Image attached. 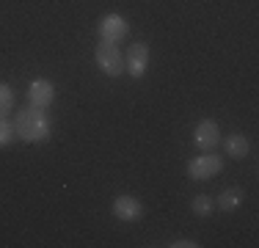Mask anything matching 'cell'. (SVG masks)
I'll return each instance as SVG.
<instances>
[{"mask_svg": "<svg viewBox=\"0 0 259 248\" xmlns=\"http://www.w3.org/2000/svg\"><path fill=\"white\" fill-rule=\"evenodd\" d=\"M14 135H20L25 144H41V141L50 138V121H47L45 110L41 108H28L17 110L14 116Z\"/></svg>", "mask_w": 259, "mask_h": 248, "instance_id": "6da1fadb", "label": "cell"}, {"mask_svg": "<svg viewBox=\"0 0 259 248\" xmlns=\"http://www.w3.org/2000/svg\"><path fill=\"white\" fill-rule=\"evenodd\" d=\"M97 66L108 74V77H119L121 72H124V55H121V50L116 45H110V42H100L97 45Z\"/></svg>", "mask_w": 259, "mask_h": 248, "instance_id": "7a4b0ae2", "label": "cell"}, {"mask_svg": "<svg viewBox=\"0 0 259 248\" xmlns=\"http://www.w3.org/2000/svg\"><path fill=\"white\" fill-rule=\"evenodd\" d=\"M221 169H224V160L212 152H204L188 163V177L190 179H212Z\"/></svg>", "mask_w": 259, "mask_h": 248, "instance_id": "3957f363", "label": "cell"}, {"mask_svg": "<svg viewBox=\"0 0 259 248\" xmlns=\"http://www.w3.org/2000/svg\"><path fill=\"white\" fill-rule=\"evenodd\" d=\"M193 144L201 149V152H215L221 144V127L215 119H201L196 124V133H193Z\"/></svg>", "mask_w": 259, "mask_h": 248, "instance_id": "277c9868", "label": "cell"}, {"mask_svg": "<svg viewBox=\"0 0 259 248\" xmlns=\"http://www.w3.org/2000/svg\"><path fill=\"white\" fill-rule=\"evenodd\" d=\"M130 25L121 14H105L100 20V36L102 42H110V45H119L121 39H127Z\"/></svg>", "mask_w": 259, "mask_h": 248, "instance_id": "5b68a950", "label": "cell"}, {"mask_svg": "<svg viewBox=\"0 0 259 248\" xmlns=\"http://www.w3.org/2000/svg\"><path fill=\"white\" fill-rule=\"evenodd\" d=\"M146 66H149V45L146 42H135L127 53V61H124V72L130 77H144Z\"/></svg>", "mask_w": 259, "mask_h": 248, "instance_id": "8992f818", "label": "cell"}, {"mask_svg": "<svg viewBox=\"0 0 259 248\" xmlns=\"http://www.w3.org/2000/svg\"><path fill=\"white\" fill-rule=\"evenodd\" d=\"M53 99H55V86L50 83V80H45V77H36L33 83L28 86V102L33 105V108H50L53 105Z\"/></svg>", "mask_w": 259, "mask_h": 248, "instance_id": "52a82bcc", "label": "cell"}, {"mask_svg": "<svg viewBox=\"0 0 259 248\" xmlns=\"http://www.w3.org/2000/svg\"><path fill=\"white\" fill-rule=\"evenodd\" d=\"M110 210H113V215L119 221H127V223L141 221V215H144V204H141L135 196H116Z\"/></svg>", "mask_w": 259, "mask_h": 248, "instance_id": "ba28073f", "label": "cell"}, {"mask_svg": "<svg viewBox=\"0 0 259 248\" xmlns=\"http://www.w3.org/2000/svg\"><path fill=\"white\" fill-rule=\"evenodd\" d=\"M243 198H245V190L243 188H226L224 193L218 196V207H221V213H234V210L243 204Z\"/></svg>", "mask_w": 259, "mask_h": 248, "instance_id": "9c48e42d", "label": "cell"}, {"mask_svg": "<svg viewBox=\"0 0 259 248\" xmlns=\"http://www.w3.org/2000/svg\"><path fill=\"white\" fill-rule=\"evenodd\" d=\"M224 149H226V154H229V157H234V160H243L245 154H248V138H245V135H240V133L226 135Z\"/></svg>", "mask_w": 259, "mask_h": 248, "instance_id": "30bf717a", "label": "cell"}, {"mask_svg": "<svg viewBox=\"0 0 259 248\" xmlns=\"http://www.w3.org/2000/svg\"><path fill=\"white\" fill-rule=\"evenodd\" d=\"M190 210H193V215H199V218H209L212 215V198L209 196H196L193 201H190Z\"/></svg>", "mask_w": 259, "mask_h": 248, "instance_id": "8fae6325", "label": "cell"}, {"mask_svg": "<svg viewBox=\"0 0 259 248\" xmlns=\"http://www.w3.org/2000/svg\"><path fill=\"white\" fill-rule=\"evenodd\" d=\"M11 108H14V91L6 83H0V116H6Z\"/></svg>", "mask_w": 259, "mask_h": 248, "instance_id": "7c38bea8", "label": "cell"}, {"mask_svg": "<svg viewBox=\"0 0 259 248\" xmlns=\"http://www.w3.org/2000/svg\"><path fill=\"white\" fill-rule=\"evenodd\" d=\"M11 138H14V124L6 119V116H0V146L11 144Z\"/></svg>", "mask_w": 259, "mask_h": 248, "instance_id": "4fadbf2b", "label": "cell"}, {"mask_svg": "<svg viewBox=\"0 0 259 248\" xmlns=\"http://www.w3.org/2000/svg\"><path fill=\"white\" fill-rule=\"evenodd\" d=\"M168 245H171V248H196L199 243H193V240H171Z\"/></svg>", "mask_w": 259, "mask_h": 248, "instance_id": "5bb4252c", "label": "cell"}]
</instances>
